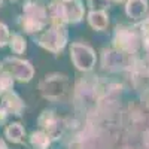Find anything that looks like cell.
I'll return each mask as SVG.
<instances>
[{
    "instance_id": "6da1fadb",
    "label": "cell",
    "mask_w": 149,
    "mask_h": 149,
    "mask_svg": "<svg viewBox=\"0 0 149 149\" xmlns=\"http://www.w3.org/2000/svg\"><path fill=\"white\" fill-rule=\"evenodd\" d=\"M46 10L52 24L79 22L85 14V9L81 0H67V2L54 0Z\"/></svg>"
},
{
    "instance_id": "7a4b0ae2",
    "label": "cell",
    "mask_w": 149,
    "mask_h": 149,
    "mask_svg": "<svg viewBox=\"0 0 149 149\" xmlns=\"http://www.w3.org/2000/svg\"><path fill=\"white\" fill-rule=\"evenodd\" d=\"M48 10L37 5L36 2H27L22 8V18H21V26L24 31L27 33H37L45 29L48 24Z\"/></svg>"
},
{
    "instance_id": "3957f363",
    "label": "cell",
    "mask_w": 149,
    "mask_h": 149,
    "mask_svg": "<svg viewBox=\"0 0 149 149\" xmlns=\"http://www.w3.org/2000/svg\"><path fill=\"white\" fill-rule=\"evenodd\" d=\"M37 43H39L42 48L48 49V51L54 52V54L60 52L67 43L66 24H52L48 30H45L39 36Z\"/></svg>"
},
{
    "instance_id": "277c9868",
    "label": "cell",
    "mask_w": 149,
    "mask_h": 149,
    "mask_svg": "<svg viewBox=\"0 0 149 149\" xmlns=\"http://www.w3.org/2000/svg\"><path fill=\"white\" fill-rule=\"evenodd\" d=\"M70 57L73 64L79 70L88 72L94 67L95 64V52L94 49L88 45H84L79 42H74L70 46Z\"/></svg>"
},
{
    "instance_id": "5b68a950",
    "label": "cell",
    "mask_w": 149,
    "mask_h": 149,
    "mask_svg": "<svg viewBox=\"0 0 149 149\" xmlns=\"http://www.w3.org/2000/svg\"><path fill=\"white\" fill-rule=\"evenodd\" d=\"M139 37L130 27H116L115 30V45L118 51H134L139 45Z\"/></svg>"
},
{
    "instance_id": "8992f818",
    "label": "cell",
    "mask_w": 149,
    "mask_h": 149,
    "mask_svg": "<svg viewBox=\"0 0 149 149\" xmlns=\"http://www.w3.org/2000/svg\"><path fill=\"white\" fill-rule=\"evenodd\" d=\"M5 63L9 66L10 74L14 78H17L18 81L29 82L33 78L34 70H33V67L29 61H24V60H19V58H6Z\"/></svg>"
},
{
    "instance_id": "52a82bcc",
    "label": "cell",
    "mask_w": 149,
    "mask_h": 149,
    "mask_svg": "<svg viewBox=\"0 0 149 149\" xmlns=\"http://www.w3.org/2000/svg\"><path fill=\"white\" fill-rule=\"evenodd\" d=\"M148 12V0H127L125 14L131 19H143Z\"/></svg>"
},
{
    "instance_id": "ba28073f",
    "label": "cell",
    "mask_w": 149,
    "mask_h": 149,
    "mask_svg": "<svg viewBox=\"0 0 149 149\" xmlns=\"http://www.w3.org/2000/svg\"><path fill=\"white\" fill-rule=\"evenodd\" d=\"M88 24L98 31H103L109 26V17L106 10H90L88 14Z\"/></svg>"
},
{
    "instance_id": "9c48e42d",
    "label": "cell",
    "mask_w": 149,
    "mask_h": 149,
    "mask_svg": "<svg viewBox=\"0 0 149 149\" xmlns=\"http://www.w3.org/2000/svg\"><path fill=\"white\" fill-rule=\"evenodd\" d=\"M5 134H6V137H8L10 142L19 143V142L24 140V134H26V131H24V128H22L21 124L14 122V124H9V125L6 127Z\"/></svg>"
},
{
    "instance_id": "30bf717a",
    "label": "cell",
    "mask_w": 149,
    "mask_h": 149,
    "mask_svg": "<svg viewBox=\"0 0 149 149\" xmlns=\"http://www.w3.org/2000/svg\"><path fill=\"white\" fill-rule=\"evenodd\" d=\"M3 102H5V107L8 110H12L15 115H19V112L22 110V102L19 100V97L14 93H8L3 97Z\"/></svg>"
},
{
    "instance_id": "8fae6325",
    "label": "cell",
    "mask_w": 149,
    "mask_h": 149,
    "mask_svg": "<svg viewBox=\"0 0 149 149\" xmlns=\"http://www.w3.org/2000/svg\"><path fill=\"white\" fill-rule=\"evenodd\" d=\"M124 61V55L121 51H104L103 54V64L107 66H121Z\"/></svg>"
},
{
    "instance_id": "7c38bea8",
    "label": "cell",
    "mask_w": 149,
    "mask_h": 149,
    "mask_svg": "<svg viewBox=\"0 0 149 149\" xmlns=\"http://www.w3.org/2000/svg\"><path fill=\"white\" fill-rule=\"evenodd\" d=\"M30 142H31L33 148H36V149H46L49 146V136L43 131H36L31 134Z\"/></svg>"
},
{
    "instance_id": "4fadbf2b",
    "label": "cell",
    "mask_w": 149,
    "mask_h": 149,
    "mask_svg": "<svg viewBox=\"0 0 149 149\" xmlns=\"http://www.w3.org/2000/svg\"><path fill=\"white\" fill-rule=\"evenodd\" d=\"M9 46H10V49L15 54H22L24 51H26V48H27V43H26V39H24L21 34L14 33L10 36V39H9Z\"/></svg>"
},
{
    "instance_id": "5bb4252c",
    "label": "cell",
    "mask_w": 149,
    "mask_h": 149,
    "mask_svg": "<svg viewBox=\"0 0 149 149\" xmlns=\"http://www.w3.org/2000/svg\"><path fill=\"white\" fill-rule=\"evenodd\" d=\"M14 85L9 73H0V91H9Z\"/></svg>"
},
{
    "instance_id": "9a60e30c",
    "label": "cell",
    "mask_w": 149,
    "mask_h": 149,
    "mask_svg": "<svg viewBox=\"0 0 149 149\" xmlns=\"http://www.w3.org/2000/svg\"><path fill=\"white\" fill-rule=\"evenodd\" d=\"M91 10H106L110 6V0H88Z\"/></svg>"
},
{
    "instance_id": "2e32d148",
    "label": "cell",
    "mask_w": 149,
    "mask_h": 149,
    "mask_svg": "<svg viewBox=\"0 0 149 149\" xmlns=\"http://www.w3.org/2000/svg\"><path fill=\"white\" fill-rule=\"evenodd\" d=\"M9 39H10V34H9L8 26L3 22H0V48L6 46L9 43Z\"/></svg>"
},
{
    "instance_id": "e0dca14e",
    "label": "cell",
    "mask_w": 149,
    "mask_h": 149,
    "mask_svg": "<svg viewBox=\"0 0 149 149\" xmlns=\"http://www.w3.org/2000/svg\"><path fill=\"white\" fill-rule=\"evenodd\" d=\"M5 116H6V109H3V107H2V109H0V121H2Z\"/></svg>"
},
{
    "instance_id": "ac0fdd59",
    "label": "cell",
    "mask_w": 149,
    "mask_h": 149,
    "mask_svg": "<svg viewBox=\"0 0 149 149\" xmlns=\"http://www.w3.org/2000/svg\"><path fill=\"white\" fill-rule=\"evenodd\" d=\"M0 149H8V148H6V145H5V142H3L2 139H0Z\"/></svg>"
},
{
    "instance_id": "d6986e66",
    "label": "cell",
    "mask_w": 149,
    "mask_h": 149,
    "mask_svg": "<svg viewBox=\"0 0 149 149\" xmlns=\"http://www.w3.org/2000/svg\"><path fill=\"white\" fill-rule=\"evenodd\" d=\"M113 2H127V0H113Z\"/></svg>"
},
{
    "instance_id": "ffe728a7",
    "label": "cell",
    "mask_w": 149,
    "mask_h": 149,
    "mask_svg": "<svg viewBox=\"0 0 149 149\" xmlns=\"http://www.w3.org/2000/svg\"><path fill=\"white\" fill-rule=\"evenodd\" d=\"M2 3H3V0H0V6H2Z\"/></svg>"
},
{
    "instance_id": "44dd1931",
    "label": "cell",
    "mask_w": 149,
    "mask_h": 149,
    "mask_svg": "<svg viewBox=\"0 0 149 149\" xmlns=\"http://www.w3.org/2000/svg\"><path fill=\"white\" fill-rule=\"evenodd\" d=\"M10 2H17V0H10Z\"/></svg>"
}]
</instances>
